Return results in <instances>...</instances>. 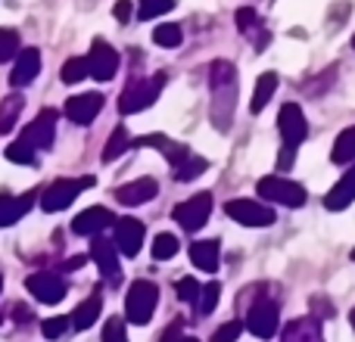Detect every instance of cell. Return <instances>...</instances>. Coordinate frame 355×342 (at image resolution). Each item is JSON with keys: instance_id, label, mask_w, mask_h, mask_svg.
Wrapping results in <instances>:
<instances>
[{"instance_id": "cell-6", "label": "cell", "mask_w": 355, "mask_h": 342, "mask_svg": "<svg viewBox=\"0 0 355 342\" xmlns=\"http://www.w3.org/2000/svg\"><path fill=\"white\" fill-rule=\"evenodd\" d=\"M246 330L252 333V336L259 339H271L277 333V324H281V308H277L275 299H268V296H262V299H256L250 305V312H246Z\"/></svg>"}, {"instance_id": "cell-15", "label": "cell", "mask_w": 355, "mask_h": 342, "mask_svg": "<svg viewBox=\"0 0 355 342\" xmlns=\"http://www.w3.org/2000/svg\"><path fill=\"white\" fill-rule=\"evenodd\" d=\"M112 227H116V246H119V252H122V255H128V258H135L137 252H141V246H144V221H137V218H119Z\"/></svg>"}, {"instance_id": "cell-44", "label": "cell", "mask_w": 355, "mask_h": 342, "mask_svg": "<svg viewBox=\"0 0 355 342\" xmlns=\"http://www.w3.org/2000/svg\"><path fill=\"white\" fill-rule=\"evenodd\" d=\"M12 318H16V324H28L31 321V312L25 305H12Z\"/></svg>"}, {"instance_id": "cell-1", "label": "cell", "mask_w": 355, "mask_h": 342, "mask_svg": "<svg viewBox=\"0 0 355 342\" xmlns=\"http://www.w3.org/2000/svg\"><path fill=\"white\" fill-rule=\"evenodd\" d=\"M209 87H212V125L227 134L237 109V69L227 60H215L209 66Z\"/></svg>"}, {"instance_id": "cell-11", "label": "cell", "mask_w": 355, "mask_h": 342, "mask_svg": "<svg viewBox=\"0 0 355 342\" xmlns=\"http://www.w3.org/2000/svg\"><path fill=\"white\" fill-rule=\"evenodd\" d=\"M87 66H91V75L97 81H112L119 72V53L103 37H97V41L91 44V53H87Z\"/></svg>"}, {"instance_id": "cell-17", "label": "cell", "mask_w": 355, "mask_h": 342, "mask_svg": "<svg viewBox=\"0 0 355 342\" xmlns=\"http://www.w3.org/2000/svg\"><path fill=\"white\" fill-rule=\"evenodd\" d=\"M156 193H159V183H156L153 177H141V181H131V183L116 187L112 196H116L122 206H144V202H150Z\"/></svg>"}, {"instance_id": "cell-28", "label": "cell", "mask_w": 355, "mask_h": 342, "mask_svg": "<svg viewBox=\"0 0 355 342\" xmlns=\"http://www.w3.org/2000/svg\"><path fill=\"white\" fill-rule=\"evenodd\" d=\"M125 150H131V137H128V128H125V125H119V128L110 134V141H106L103 162H116Z\"/></svg>"}, {"instance_id": "cell-9", "label": "cell", "mask_w": 355, "mask_h": 342, "mask_svg": "<svg viewBox=\"0 0 355 342\" xmlns=\"http://www.w3.org/2000/svg\"><path fill=\"white\" fill-rule=\"evenodd\" d=\"M277 128H281V137H284V147H300L309 134V122L302 116V109L296 103H284L281 106V116H277Z\"/></svg>"}, {"instance_id": "cell-8", "label": "cell", "mask_w": 355, "mask_h": 342, "mask_svg": "<svg viewBox=\"0 0 355 342\" xmlns=\"http://www.w3.org/2000/svg\"><path fill=\"white\" fill-rule=\"evenodd\" d=\"M209 215H212V193H196V196H190L187 202L175 206V221L190 233L200 231L209 221Z\"/></svg>"}, {"instance_id": "cell-39", "label": "cell", "mask_w": 355, "mask_h": 342, "mask_svg": "<svg viewBox=\"0 0 355 342\" xmlns=\"http://www.w3.org/2000/svg\"><path fill=\"white\" fill-rule=\"evenodd\" d=\"M69 324H72V318H47V321L41 324V333H44L47 339H60L62 333L69 330Z\"/></svg>"}, {"instance_id": "cell-2", "label": "cell", "mask_w": 355, "mask_h": 342, "mask_svg": "<svg viewBox=\"0 0 355 342\" xmlns=\"http://www.w3.org/2000/svg\"><path fill=\"white\" fill-rule=\"evenodd\" d=\"M162 87H166V72H156L153 78H137V81H131V84L122 91V97H119V112H122V116H135V112H144L147 106L156 103V97L162 93Z\"/></svg>"}, {"instance_id": "cell-21", "label": "cell", "mask_w": 355, "mask_h": 342, "mask_svg": "<svg viewBox=\"0 0 355 342\" xmlns=\"http://www.w3.org/2000/svg\"><path fill=\"white\" fill-rule=\"evenodd\" d=\"M352 202H355V165L346 171V174L337 181V187L327 193L324 206L331 208V212H343V208L352 206Z\"/></svg>"}, {"instance_id": "cell-24", "label": "cell", "mask_w": 355, "mask_h": 342, "mask_svg": "<svg viewBox=\"0 0 355 342\" xmlns=\"http://www.w3.org/2000/svg\"><path fill=\"white\" fill-rule=\"evenodd\" d=\"M100 308H103V296L100 293L87 296V299L72 312V327L75 330H87V327H94V321L100 318Z\"/></svg>"}, {"instance_id": "cell-20", "label": "cell", "mask_w": 355, "mask_h": 342, "mask_svg": "<svg viewBox=\"0 0 355 342\" xmlns=\"http://www.w3.org/2000/svg\"><path fill=\"white\" fill-rule=\"evenodd\" d=\"M281 342H324L321 336V318H296L284 327Z\"/></svg>"}, {"instance_id": "cell-26", "label": "cell", "mask_w": 355, "mask_h": 342, "mask_svg": "<svg viewBox=\"0 0 355 342\" xmlns=\"http://www.w3.org/2000/svg\"><path fill=\"white\" fill-rule=\"evenodd\" d=\"M22 106H25V100L19 97V93L3 97V103H0V134H10V131L16 128L19 116H22Z\"/></svg>"}, {"instance_id": "cell-25", "label": "cell", "mask_w": 355, "mask_h": 342, "mask_svg": "<svg viewBox=\"0 0 355 342\" xmlns=\"http://www.w3.org/2000/svg\"><path fill=\"white\" fill-rule=\"evenodd\" d=\"M275 91H277V72L259 75L256 91H252V100H250V112H252V116H259V112L268 106V100L275 97Z\"/></svg>"}, {"instance_id": "cell-22", "label": "cell", "mask_w": 355, "mask_h": 342, "mask_svg": "<svg viewBox=\"0 0 355 342\" xmlns=\"http://www.w3.org/2000/svg\"><path fill=\"white\" fill-rule=\"evenodd\" d=\"M218 258H221L218 240H196V243L190 246V262H193L200 271H209V274H212V271L218 268Z\"/></svg>"}, {"instance_id": "cell-13", "label": "cell", "mask_w": 355, "mask_h": 342, "mask_svg": "<svg viewBox=\"0 0 355 342\" xmlns=\"http://www.w3.org/2000/svg\"><path fill=\"white\" fill-rule=\"evenodd\" d=\"M22 141H28L35 150H50L56 141V112L53 109H41L35 116V122L22 131Z\"/></svg>"}, {"instance_id": "cell-4", "label": "cell", "mask_w": 355, "mask_h": 342, "mask_svg": "<svg viewBox=\"0 0 355 342\" xmlns=\"http://www.w3.org/2000/svg\"><path fill=\"white\" fill-rule=\"evenodd\" d=\"M256 193L268 202H277V206H287V208H300L306 206V187H300L296 181L290 177H281V174H268L256 183Z\"/></svg>"}, {"instance_id": "cell-18", "label": "cell", "mask_w": 355, "mask_h": 342, "mask_svg": "<svg viewBox=\"0 0 355 342\" xmlns=\"http://www.w3.org/2000/svg\"><path fill=\"white\" fill-rule=\"evenodd\" d=\"M37 72H41V53H37L35 47H25L22 53L16 56V66H12V72H10V84L12 87L31 84V81L37 78Z\"/></svg>"}, {"instance_id": "cell-5", "label": "cell", "mask_w": 355, "mask_h": 342, "mask_svg": "<svg viewBox=\"0 0 355 342\" xmlns=\"http://www.w3.org/2000/svg\"><path fill=\"white\" fill-rule=\"evenodd\" d=\"M94 187V177H62V181H53L41 196V208L44 212H62L69 208L75 199H78L81 190Z\"/></svg>"}, {"instance_id": "cell-41", "label": "cell", "mask_w": 355, "mask_h": 342, "mask_svg": "<svg viewBox=\"0 0 355 342\" xmlns=\"http://www.w3.org/2000/svg\"><path fill=\"white\" fill-rule=\"evenodd\" d=\"M162 342H200V339H193V336H181V321H175L172 324V330L162 336Z\"/></svg>"}, {"instance_id": "cell-42", "label": "cell", "mask_w": 355, "mask_h": 342, "mask_svg": "<svg viewBox=\"0 0 355 342\" xmlns=\"http://www.w3.org/2000/svg\"><path fill=\"white\" fill-rule=\"evenodd\" d=\"M112 16H116L119 22H128V19H131V3H128V0H119V3L112 6Z\"/></svg>"}, {"instance_id": "cell-48", "label": "cell", "mask_w": 355, "mask_h": 342, "mask_svg": "<svg viewBox=\"0 0 355 342\" xmlns=\"http://www.w3.org/2000/svg\"><path fill=\"white\" fill-rule=\"evenodd\" d=\"M0 293H3V274H0Z\"/></svg>"}, {"instance_id": "cell-33", "label": "cell", "mask_w": 355, "mask_h": 342, "mask_svg": "<svg viewBox=\"0 0 355 342\" xmlns=\"http://www.w3.org/2000/svg\"><path fill=\"white\" fill-rule=\"evenodd\" d=\"M22 53L19 50V35L12 28H0V62H10Z\"/></svg>"}, {"instance_id": "cell-29", "label": "cell", "mask_w": 355, "mask_h": 342, "mask_svg": "<svg viewBox=\"0 0 355 342\" xmlns=\"http://www.w3.org/2000/svg\"><path fill=\"white\" fill-rule=\"evenodd\" d=\"M87 75H91V66H87V56H72V60L62 62L60 78L66 81V84H78V81H85Z\"/></svg>"}, {"instance_id": "cell-3", "label": "cell", "mask_w": 355, "mask_h": 342, "mask_svg": "<svg viewBox=\"0 0 355 342\" xmlns=\"http://www.w3.org/2000/svg\"><path fill=\"white\" fill-rule=\"evenodd\" d=\"M156 302H159V289L150 280H135L128 287V299H125V321L137 327H147L153 321Z\"/></svg>"}, {"instance_id": "cell-40", "label": "cell", "mask_w": 355, "mask_h": 342, "mask_svg": "<svg viewBox=\"0 0 355 342\" xmlns=\"http://www.w3.org/2000/svg\"><path fill=\"white\" fill-rule=\"evenodd\" d=\"M240 330H243V324H240V321H227V324H221L218 330L212 333V342H234L240 336Z\"/></svg>"}, {"instance_id": "cell-37", "label": "cell", "mask_w": 355, "mask_h": 342, "mask_svg": "<svg viewBox=\"0 0 355 342\" xmlns=\"http://www.w3.org/2000/svg\"><path fill=\"white\" fill-rule=\"evenodd\" d=\"M218 296H221V283H206L202 287V296H200V314H212L215 312V305H218Z\"/></svg>"}, {"instance_id": "cell-45", "label": "cell", "mask_w": 355, "mask_h": 342, "mask_svg": "<svg viewBox=\"0 0 355 342\" xmlns=\"http://www.w3.org/2000/svg\"><path fill=\"white\" fill-rule=\"evenodd\" d=\"M312 308H315V312H321L324 318H331V314H334V305H327V302H321V299H312Z\"/></svg>"}, {"instance_id": "cell-30", "label": "cell", "mask_w": 355, "mask_h": 342, "mask_svg": "<svg viewBox=\"0 0 355 342\" xmlns=\"http://www.w3.org/2000/svg\"><path fill=\"white\" fill-rule=\"evenodd\" d=\"M206 168H209V162L202 159V156H193V153H190V159L181 162V165L175 168V181H193V177H200Z\"/></svg>"}, {"instance_id": "cell-34", "label": "cell", "mask_w": 355, "mask_h": 342, "mask_svg": "<svg viewBox=\"0 0 355 342\" xmlns=\"http://www.w3.org/2000/svg\"><path fill=\"white\" fill-rule=\"evenodd\" d=\"M178 299L187 302V305H200V296H202V287L193 280V277H181L178 280Z\"/></svg>"}, {"instance_id": "cell-36", "label": "cell", "mask_w": 355, "mask_h": 342, "mask_svg": "<svg viewBox=\"0 0 355 342\" xmlns=\"http://www.w3.org/2000/svg\"><path fill=\"white\" fill-rule=\"evenodd\" d=\"M175 6V0H141L137 3V16L141 19H156L162 12H168Z\"/></svg>"}, {"instance_id": "cell-47", "label": "cell", "mask_w": 355, "mask_h": 342, "mask_svg": "<svg viewBox=\"0 0 355 342\" xmlns=\"http://www.w3.org/2000/svg\"><path fill=\"white\" fill-rule=\"evenodd\" d=\"M349 324H352V330H355V308L349 312Z\"/></svg>"}, {"instance_id": "cell-16", "label": "cell", "mask_w": 355, "mask_h": 342, "mask_svg": "<svg viewBox=\"0 0 355 342\" xmlns=\"http://www.w3.org/2000/svg\"><path fill=\"white\" fill-rule=\"evenodd\" d=\"M116 221L119 218L110 212V208L94 206V208H85V212L72 221V231L78 233V237H100V231L110 227V224H116Z\"/></svg>"}, {"instance_id": "cell-7", "label": "cell", "mask_w": 355, "mask_h": 342, "mask_svg": "<svg viewBox=\"0 0 355 342\" xmlns=\"http://www.w3.org/2000/svg\"><path fill=\"white\" fill-rule=\"evenodd\" d=\"M225 212L243 227H271L277 221L275 208L265 206V202H256V199H231L225 206Z\"/></svg>"}, {"instance_id": "cell-10", "label": "cell", "mask_w": 355, "mask_h": 342, "mask_svg": "<svg viewBox=\"0 0 355 342\" xmlns=\"http://www.w3.org/2000/svg\"><path fill=\"white\" fill-rule=\"evenodd\" d=\"M25 287H28V293L35 296L37 302H44V305H56V302L66 296V280H62L60 274H53V271H37V274H31L28 280H25Z\"/></svg>"}, {"instance_id": "cell-32", "label": "cell", "mask_w": 355, "mask_h": 342, "mask_svg": "<svg viewBox=\"0 0 355 342\" xmlns=\"http://www.w3.org/2000/svg\"><path fill=\"white\" fill-rule=\"evenodd\" d=\"M153 41L159 44V47H181V41H184V35H181V28H178L175 22H166V25H159V28L153 31Z\"/></svg>"}, {"instance_id": "cell-35", "label": "cell", "mask_w": 355, "mask_h": 342, "mask_svg": "<svg viewBox=\"0 0 355 342\" xmlns=\"http://www.w3.org/2000/svg\"><path fill=\"white\" fill-rule=\"evenodd\" d=\"M178 252V237L175 233H159V237L153 240V258L156 262H166V258H172Z\"/></svg>"}, {"instance_id": "cell-38", "label": "cell", "mask_w": 355, "mask_h": 342, "mask_svg": "<svg viewBox=\"0 0 355 342\" xmlns=\"http://www.w3.org/2000/svg\"><path fill=\"white\" fill-rule=\"evenodd\" d=\"M103 342H128V333H125V321L122 318H110V321H106Z\"/></svg>"}, {"instance_id": "cell-12", "label": "cell", "mask_w": 355, "mask_h": 342, "mask_svg": "<svg viewBox=\"0 0 355 342\" xmlns=\"http://www.w3.org/2000/svg\"><path fill=\"white\" fill-rule=\"evenodd\" d=\"M91 258L97 262V268L103 271V277L110 283L122 280V268H119V246L116 240H106V237H94L91 243Z\"/></svg>"}, {"instance_id": "cell-19", "label": "cell", "mask_w": 355, "mask_h": 342, "mask_svg": "<svg viewBox=\"0 0 355 342\" xmlns=\"http://www.w3.org/2000/svg\"><path fill=\"white\" fill-rule=\"evenodd\" d=\"M237 28H240V35H246L252 41V47L256 50H265V44L271 41V35L265 31V25H262V19H259V12L256 10H250V6H240L237 10Z\"/></svg>"}, {"instance_id": "cell-14", "label": "cell", "mask_w": 355, "mask_h": 342, "mask_svg": "<svg viewBox=\"0 0 355 342\" xmlns=\"http://www.w3.org/2000/svg\"><path fill=\"white\" fill-rule=\"evenodd\" d=\"M103 109V93H78L66 100V118L75 125H91Z\"/></svg>"}, {"instance_id": "cell-46", "label": "cell", "mask_w": 355, "mask_h": 342, "mask_svg": "<svg viewBox=\"0 0 355 342\" xmlns=\"http://www.w3.org/2000/svg\"><path fill=\"white\" fill-rule=\"evenodd\" d=\"M78 264H85V258H81V255L72 258V262H66V271H69V268H78Z\"/></svg>"}, {"instance_id": "cell-49", "label": "cell", "mask_w": 355, "mask_h": 342, "mask_svg": "<svg viewBox=\"0 0 355 342\" xmlns=\"http://www.w3.org/2000/svg\"><path fill=\"white\" fill-rule=\"evenodd\" d=\"M352 262H355V249H352Z\"/></svg>"}, {"instance_id": "cell-31", "label": "cell", "mask_w": 355, "mask_h": 342, "mask_svg": "<svg viewBox=\"0 0 355 342\" xmlns=\"http://www.w3.org/2000/svg\"><path fill=\"white\" fill-rule=\"evenodd\" d=\"M35 153L37 150L31 147L28 141H16L6 147V159L10 162H19V165H35Z\"/></svg>"}, {"instance_id": "cell-50", "label": "cell", "mask_w": 355, "mask_h": 342, "mask_svg": "<svg viewBox=\"0 0 355 342\" xmlns=\"http://www.w3.org/2000/svg\"><path fill=\"white\" fill-rule=\"evenodd\" d=\"M352 47H355V35H352Z\"/></svg>"}, {"instance_id": "cell-23", "label": "cell", "mask_w": 355, "mask_h": 342, "mask_svg": "<svg viewBox=\"0 0 355 342\" xmlns=\"http://www.w3.org/2000/svg\"><path fill=\"white\" fill-rule=\"evenodd\" d=\"M31 202H35V199H31V193H25V196L3 193V196H0V227L16 224V221L31 208Z\"/></svg>"}, {"instance_id": "cell-43", "label": "cell", "mask_w": 355, "mask_h": 342, "mask_svg": "<svg viewBox=\"0 0 355 342\" xmlns=\"http://www.w3.org/2000/svg\"><path fill=\"white\" fill-rule=\"evenodd\" d=\"M296 159V150L293 147H284V153H281V159H277V171H287L290 168V162Z\"/></svg>"}, {"instance_id": "cell-27", "label": "cell", "mask_w": 355, "mask_h": 342, "mask_svg": "<svg viewBox=\"0 0 355 342\" xmlns=\"http://www.w3.org/2000/svg\"><path fill=\"white\" fill-rule=\"evenodd\" d=\"M331 159L337 162V165L355 162V125L352 128H346L343 134L337 137V143H334V150H331Z\"/></svg>"}]
</instances>
